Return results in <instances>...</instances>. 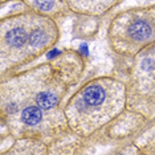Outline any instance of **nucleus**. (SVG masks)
Listing matches in <instances>:
<instances>
[{
    "instance_id": "nucleus-1",
    "label": "nucleus",
    "mask_w": 155,
    "mask_h": 155,
    "mask_svg": "<svg viewBox=\"0 0 155 155\" xmlns=\"http://www.w3.org/2000/svg\"><path fill=\"white\" fill-rule=\"evenodd\" d=\"M86 61L74 49L0 77L2 137L37 138L52 144L72 134L64 106L84 77Z\"/></svg>"
},
{
    "instance_id": "nucleus-8",
    "label": "nucleus",
    "mask_w": 155,
    "mask_h": 155,
    "mask_svg": "<svg viewBox=\"0 0 155 155\" xmlns=\"http://www.w3.org/2000/svg\"><path fill=\"white\" fill-rule=\"evenodd\" d=\"M49 154V146L37 138H17L3 155H45Z\"/></svg>"
},
{
    "instance_id": "nucleus-6",
    "label": "nucleus",
    "mask_w": 155,
    "mask_h": 155,
    "mask_svg": "<svg viewBox=\"0 0 155 155\" xmlns=\"http://www.w3.org/2000/svg\"><path fill=\"white\" fill-rule=\"evenodd\" d=\"M70 12L81 16L101 17L111 11L122 0H66Z\"/></svg>"
},
{
    "instance_id": "nucleus-4",
    "label": "nucleus",
    "mask_w": 155,
    "mask_h": 155,
    "mask_svg": "<svg viewBox=\"0 0 155 155\" xmlns=\"http://www.w3.org/2000/svg\"><path fill=\"white\" fill-rule=\"evenodd\" d=\"M107 44L114 54L131 58L155 43V4L135 7L113 16L106 31Z\"/></svg>"
},
{
    "instance_id": "nucleus-2",
    "label": "nucleus",
    "mask_w": 155,
    "mask_h": 155,
    "mask_svg": "<svg viewBox=\"0 0 155 155\" xmlns=\"http://www.w3.org/2000/svg\"><path fill=\"white\" fill-rule=\"evenodd\" d=\"M127 109L126 82L98 76L81 84L66 100L64 113L72 133L96 142Z\"/></svg>"
},
{
    "instance_id": "nucleus-9",
    "label": "nucleus",
    "mask_w": 155,
    "mask_h": 155,
    "mask_svg": "<svg viewBox=\"0 0 155 155\" xmlns=\"http://www.w3.org/2000/svg\"><path fill=\"white\" fill-rule=\"evenodd\" d=\"M133 143L140 154L155 155V121L151 119L149 125L133 139Z\"/></svg>"
},
{
    "instance_id": "nucleus-5",
    "label": "nucleus",
    "mask_w": 155,
    "mask_h": 155,
    "mask_svg": "<svg viewBox=\"0 0 155 155\" xmlns=\"http://www.w3.org/2000/svg\"><path fill=\"white\" fill-rule=\"evenodd\" d=\"M126 74L127 109L149 119L155 115V43L131 57Z\"/></svg>"
},
{
    "instance_id": "nucleus-7",
    "label": "nucleus",
    "mask_w": 155,
    "mask_h": 155,
    "mask_svg": "<svg viewBox=\"0 0 155 155\" xmlns=\"http://www.w3.org/2000/svg\"><path fill=\"white\" fill-rule=\"evenodd\" d=\"M28 9L57 20L70 12L66 0H23Z\"/></svg>"
},
{
    "instance_id": "nucleus-10",
    "label": "nucleus",
    "mask_w": 155,
    "mask_h": 155,
    "mask_svg": "<svg viewBox=\"0 0 155 155\" xmlns=\"http://www.w3.org/2000/svg\"><path fill=\"white\" fill-rule=\"evenodd\" d=\"M7 2H12V0H0V3H2V5L4 4V3H7ZM21 2H23V0H21Z\"/></svg>"
},
{
    "instance_id": "nucleus-3",
    "label": "nucleus",
    "mask_w": 155,
    "mask_h": 155,
    "mask_svg": "<svg viewBox=\"0 0 155 155\" xmlns=\"http://www.w3.org/2000/svg\"><path fill=\"white\" fill-rule=\"evenodd\" d=\"M56 19L21 9L0 19V77L17 72L41 58L58 43Z\"/></svg>"
}]
</instances>
